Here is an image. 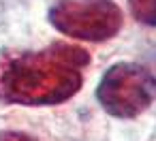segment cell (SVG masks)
Here are the masks:
<instances>
[{
  "instance_id": "2",
  "label": "cell",
  "mask_w": 156,
  "mask_h": 141,
  "mask_svg": "<svg viewBox=\"0 0 156 141\" xmlns=\"http://www.w3.org/2000/svg\"><path fill=\"white\" fill-rule=\"evenodd\" d=\"M96 98L103 109L122 120L137 118L156 98L154 75L135 62H118L107 69L96 88Z\"/></svg>"
},
{
  "instance_id": "3",
  "label": "cell",
  "mask_w": 156,
  "mask_h": 141,
  "mask_svg": "<svg viewBox=\"0 0 156 141\" xmlns=\"http://www.w3.org/2000/svg\"><path fill=\"white\" fill-rule=\"evenodd\" d=\"M47 19L66 37L101 43L120 32L124 15L113 0H58Z\"/></svg>"
},
{
  "instance_id": "1",
  "label": "cell",
  "mask_w": 156,
  "mask_h": 141,
  "mask_svg": "<svg viewBox=\"0 0 156 141\" xmlns=\"http://www.w3.org/2000/svg\"><path fill=\"white\" fill-rule=\"evenodd\" d=\"M90 64L86 49L54 43L41 51H9L0 56V100L9 105H60L75 96Z\"/></svg>"
},
{
  "instance_id": "5",
  "label": "cell",
  "mask_w": 156,
  "mask_h": 141,
  "mask_svg": "<svg viewBox=\"0 0 156 141\" xmlns=\"http://www.w3.org/2000/svg\"><path fill=\"white\" fill-rule=\"evenodd\" d=\"M0 141H37V139L30 135H24V132H5V135H0Z\"/></svg>"
},
{
  "instance_id": "4",
  "label": "cell",
  "mask_w": 156,
  "mask_h": 141,
  "mask_svg": "<svg viewBox=\"0 0 156 141\" xmlns=\"http://www.w3.org/2000/svg\"><path fill=\"white\" fill-rule=\"evenodd\" d=\"M128 7L139 24L150 28L156 26V0H128Z\"/></svg>"
}]
</instances>
